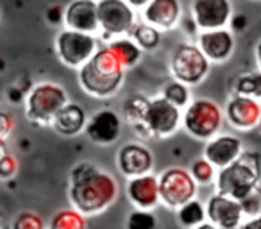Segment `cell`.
Listing matches in <instances>:
<instances>
[{"label":"cell","mask_w":261,"mask_h":229,"mask_svg":"<svg viewBox=\"0 0 261 229\" xmlns=\"http://www.w3.org/2000/svg\"><path fill=\"white\" fill-rule=\"evenodd\" d=\"M116 181L91 163H81L70 175V199L83 215L106 210L116 199Z\"/></svg>","instance_id":"cell-1"},{"label":"cell","mask_w":261,"mask_h":229,"mask_svg":"<svg viewBox=\"0 0 261 229\" xmlns=\"http://www.w3.org/2000/svg\"><path fill=\"white\" fill-rule=\"evenodd\" d=\"M123 70L125 66L106 45L104 48H98L95 52L90 61L81 66L79 83L83 90L93 97H109L122 86Z\"/></svg>","instance_id":"cell-2"},{"label":"cell","mask_w":261,"mask_h":229,"mask_svg":"<svg viewBox=\"0 0 261 229\" xmlns=\"http://www.w3.org/2000/svg\"><path fill=\"white\" fill-rule=\"evenodd\" d=\"M261 175L259 154L242 152L240 158L229 167L222 168L217 179L218 193H224L240 200L245 197L254 186H257Z\"/></svg>","instance_id":"cell-3"},{"label":"cell","mask_w":261,"mask_h":229,"mask_svg":"<svg viewBox=\"0 0 261 229\" xmlns=\"http://www.w3.org/2000/svg\"><path fill=\"white\" fill-rule=\"evenodd\" d=\"M68 104L66 91L52 83H41L27 95V117L36 124H52L59 111Z\"/></svg>","instance_id":"cell-4"},{"label":"cell","mask_w":261,"mask_h":229,"mask_svg":"<svg viewBox=\"0 0 261 229\" xmlns=\"http://www.w3.org/2000/svg\"><path fill=\"white\" fill-rule=\"evenodd\" d=\"M185 129L199 140H207L218 133L222 125V111L210 98H197L190 102L182 118Z\"/></svg>","instance_id":"cell-5"},{"label":"cell","mask_w":261,"mask_h":229,"mask_svg":"<svg viewBox=\"0 0 261 229\" xmlns=\"http://www.w3.org/2000/svg\"><path fill=\"white\" fill-rule=\"evenodd\" d=\"M170 68L177 81L185 84H197L210 72V59L199 45L181 43L172 54Z\"/></svg>","instance_id":"cell-6"},{"label":"cell","mask_w":261,"mask_h":229,"mask_svg":"<svg viewBox=\"0 0 261 229\" xmlns=\"http://www.w3.org/2000/svg\"><path fill=\"white\" fill-rule=\"evenodd\" d=\"M97 50V40L90 33L66 29L61 31L56 38V52H58L59 59L72 68L88 63Z\"/></svg>","instance_id":"cell-7"},{"label":"cell","mask_w":261,"mask_h":229,"mask_svg":"<svg viewBox=\"0 0 261 229\" xmlns=\"http://www.w3.org/2000/svg\"><path fill=\"white\" fill-rule=\"evenodd\" d=\"M192 172L182 168H168L160 179V195L167 206L181 208L195 197L197 185Z\"/></svg>","instance_id":"cell-8"},{"label":"cell","mask_w":261,"mask_h":229,"mask_svg":"<svg viewBox=\"0 0 261 229\" xmlns=\"http://www.w3.org/2000/svg\"><path fill=\"white\" fill-rule=\"evenodd\" d=\"M98 20L104 36H123L130 33L135 23V11L127 0H98Z\"/></svg>","instance_id":"cell-9"},{"label":"cell","mask_w":261,"mask_h":229,"mask_svg":"<svg viewBox=\"0 0 261 229\" xmlns=\"http://www.w3.org/2000/svg\"><path fill=\"white\" fill-rule=\"evenodd\" d=\"M179 106L172 104L168 98L156 97L150 100L149 109H147L143 125L147 128L150 136H168L174 135L181 122V111Z\"/></svg>","instance_id":"cell-10"},{"label":"cell","mask_w":261,"mask_h":229,"mask_svg":"<svg viewBox=\"0 0 261 229\" xmlns=\"http://www.w3.org/2000/svg\"><path fill=\"white\" fill-rule=\"evenodd\" d=\"M192 15L199 29H224L232 18L231 0H193Z\"/></svg>","instance_id":"cell-11"},{"label":"cell","mask_w":261,"mask_h":229,"mask_svg":"<svg viewBox=\"0 0 261 229\" xmlns=\"http://www.w3.org/2000/svg\"><path fill=\"white\" fill-rule=\"evenodd\" d=\"M227 120L234 129L240 131H252L261 124V104L257 98L234 95L227 104Z\"/></svg>","instance_id":"cell-12"},{"label":"cell","mask_w":261,"mask_h":229,"mask_svg":"<svg viewBox=\"0 0 261 229\" xmlns=\"http://www.w3.org/2000/svg\"><path fill=\"white\" fill-rule=\"evenodd\" d=\"M65 23L68 29L95 34L100 29L97 0H73L65 9Z\"/></svg>","instance_id":"cell-13"},{"label":"cell","mask_w":261,"mask_h":229,"mask_svg":"<svg viewBox=\"0 0 261 229\" xmlns=\"http://www.w3.org/2000/svg\"><path fill=\"white\" fill-rule=\"evenodd\" d=\"M206 211H207V218L220 229L238 227L243 215L240 200L232 199L229 195H224V193H218V195L211 197L210 202H207Z\"/></svg>","instance_id":"cell-14"},{"label":"cell","mask_w":261,"mask_h":229,"mask_svg":"<svg viewBox=\"0 0 261 229\" xmlns=\"http://www.w3.org/2000/svg\"><path fill=\"white\" fill-rule=\"evenodd\" d=\"M122 131V122L120 117L111 109H102L91 117V120L86 124V135L91 142L98 145H109L116 142Z\"/></svg>","instance_id":"cell-15"},{"label":"cell","mask_w":261,"mask_h":229,"mask_svg":"<svg viewBox=\"0 0 261 229\" xmlns=\"http://www.w3.org/2000/svg\"><path fill=\"white\" fill-rule=\"evenodd\" d=\"M199 47L210 61L222 63L231 58L232 50H234V38H232L231 31H227L225 27L204 31L199 34Z\"/></svg>","instance_id":"cell-16"},{"label":"cell","mask_w":261,"mask_h":229,"mask_svg":"<svg viewBox=\"0 0 261 229\" xmlns=\"http://www.w3.org/2000/svg\"><path fill=\"white\" fill-rule=\"evenodd\" d=\"M118 167L127 177L145 175L152 168V154L143 145L127 143L118 152Z\"/></svg>","instance_id":"cell-17"},{"label":"cell","mask_w":261,"mask_h":229,"mask_svg":"<svg viewBox=\"0 0 261 229\" xmlns=\"http://www.w3.org/2000/svg\"><path fill=\"white\" fill-rule=\"evenodd\" d=\"M143 18L160 31H170L181 20V4L179 0H152L143 9Z\"/></svg>","instance_id":"cell-18"},{"label":"cell","mask_w":261,"mask_h":229,"mask_svg":"<svg viewBox=\"0 0 261 229\" xmlns=\"http://www.w3.org/2000/svg\"><path fill=\"white\" fill-rule=\"evenodd\" d=\"M242 152V142L236 136H217V138L210 140L204 149L206 160L218 168H225L234 163Z\"/></svg>","instance_id":"cell-19"},{"label":"cell","mask_w":261,"mask_h":229,"mask_svg":"<svg viewBox=\"0 0 261 229\" xmlns=\"http://www.w3.org/2000/svg\"><path fill=\"white\" fill-rule=\"evenodd\" d=\"M127 195L140 210H150L158 204V199H161L160 181L147 174L130 177L127 183Z\"/></svg>","instance_id":"cell-20"},{"label":"cell","mask_w":261,"mask_h":229,"mask_svg":"<svg viewBox=\"0 0 261 229\" xmlns=\"http://www.w3.org/2000/svg\"><path fill=\"white\" fill-rule=\"evenodd\" d=\"M54 129L63 136H75L86 125V113L75 102H68L61 111L56 115L54 122H52Z\"/></svg>","instance_id":"cell-21"},{"label":"cell","mask_w":261,"mask_h":229,"mask_svg":"<svg viewBox=\"0 0 261 229\" xmlns=\"http://www.w3.org/2000/svg\"><path fill=\"white\" fill-rule=\"evenodd\" d=\"M108 47L115 52V56L125 68H133L140 61L143 52V48L133 38H116V40L109 41Z\"/></svg>","instance_id":"cell-22"},{"label":"cell","mask_w":261,"mask_h":229,"mask_svg":"<svg viewBox=\"0 0 261 229\" xmlns=\"http://www.w3.org/2000/svg\"><path fill=\"white\" fill-rule=\"evenodd\" d=\"M130 36H133V40H135L136 43L143 48V52L154 50L161 41V31L149 22H140L133 27Z\"/></svg>","instance_id":"cell-23"},{"label":"cell","mask_w":261,"mask_h":229,"mask_svg":"<svg viewBox=\"0 0 261 229\" xmlns=\"http://www.w3.org/2000/svg\"><path fill=\"white\" fill-rule=\"evenodd\" d=\"M149 104L150 100L143 97V95H133V97H129L125 100V104H123V117H125V120L130 125L143 124Z\"/></svg>","instance_id":"cell-24"},{"label":"cell","mask_w":261,"mask_h":229,"mask_svg":"<svg viewBox=\"0 0 261 229\" xmlns=\"http://www.w3.org/2000/svg\"><path fill=\"white\" fill-rule=\"evenodd\" d=\"M236 95L261 98V70L259 72H247L238 77L234 86Z\"/></svg>","instance_id":"cell-25"},{"label":"cell","mask_w":261,"mask_h":229,"mask_svg":"<svg viewBox=\"0 0 261 229\" xmlns=\"http://www.w3.org/2000/svg\"><path fill=\"white\" fill-rule=\"evenodd\" d=\"M50 229H86V220L77 210H63L54 215Z\"/></svg>","instance_id":"cell-26"},{"label":"cell","mask_w":261,"mask_h":229,"mask_svg":"<svg viewBox=\"0 0 261 229\" xmlns=\"http://www.w3.org/2000/svg\"><path fill=\"white\" fill-rule=\"evenodd\" d=\"M206 213L204 211L202 204L199 200H190L185 206L179 208V222H181L185 227H195V225L202 224L204 218H206Z\"/></svg>","instance_id":"cell-27"},{"label":"cell","mask_w":261,"mask_h":229,"mask_svg":"<svg viewBox=\"0 0 261 229\" xmlns=\"http://www.w3.org/2000/svg\"><path fill=\"white\" fill-rule=\"evenodd\" d=\"M163 97L168 98L172 104L179 106V108H185L186 104H190V90L188 84L181 83V81H172L165 86L163 90Z\"/></svg>","instance_id":"cell-28"},{"label":"cell","mask_w":261,"mask_h":229,"mask_svg":"<svg viewBox=\"0 0 261 229\" xmlns=\"http://www.w3.org/2000/svg\"><path fill=\"white\" fill-rule=\"evenodd\" d=\"M240 204H242L243 215L247 217H259L261 215V188L259 186H254L245 197L240 199Z\"/></svg>","instance_id":"cell-29"},{"label":"cell","mask_w":261,"mask_h":229,"mask_svg":"<svg viewBox=\"0 0 261 229\" xmlns=\"http://www.w3.org/2000/svg\"><path fill=\"white\" fill-rule=\"evenodd\" d=\"M127 229H156V218L147 210H136L127 218Z\"/></svg>","instance_id":"cell-30"},{"label":"cell","mask_w":261,"mask_h":229,"mask_svg":"<svg viewBox=\"0 0 261 229\" xmlns=\"http://www.w3.org/2000/svg\"><path fill=\"white\" fill-rule=\"evenodd\" d=\"M43 227H45L43 218L38 213H33V211H22L13 220L11 225V229H43Z\"/></svg>","instance_id":"cell-31"},{"label":"cell","mask_w":261,"mask_h":229,"mask_svg":"<svg viewBox=\"0 0 261 229\" xmlns=\"http://www.w3.org/2000/svg\"><path fill=\"white\" fill-rule=\"evenodd\" d=\"M213 167L215 165L211 163V161L207 160H199L195 161V163L192 165V175L195 177L197 183H200V185H206V183L213 181Z\"/></svg>","instance_id":"cell-32"},{"label":"cell","mask_w":261,"mask_h":229,"mask_svg":"<svg viewBox=\"0 0 261 229\" xmlns=\"http://www.w3.org/2000/svg\"><path fill=\"white\" fill-rule=\"evenodd\" d=\"M16 170H18L16 158H11L4 152V156H2V160H0V175H2L4 179H8V177H11V175H15Z\"/></svg>","instance_id":"cell-33"},{"label":"cell","mask_w":261,"mask_h":229,"mask_svg":"<svg viewBox=\"0 0 261 229\" xmlns=\"http://www.w3.org/2000/svg\"><path fill=\"white\" fill-rule=\"evenodd\" d=\"M11 128H15V120L9 117L8 113H2V115H0V131H2V140L11 133Z\"/></svg>","instance_id":"cell-34"},{"label":"cell","mask_w":261,"mask_h":229,"mask_svg":"<svg viewBox=\"0 0 261 229\" xmlns=\"http://www.w3.org/2000/svg\"><path fill=\"white\" fill-rule=\"evenodd\" d=\"M47 20L50 23H61L65 22V13L61 11L59 6H52V8L47 9Z\"/></svg>","instance_id":"cell-35"},{"label":"cell","mask_w":261,"mask_h":229,"mask_svg":"<svg viewBox=\"0 0 261 229\" xmlns=\"http://www.w3.org/2000/svg\"><path fill=\"white\" fill-rule=\"evenodd\" d=\"M229 26H231V29L234 31V33H242V31L247 27V16L245 15H232Z\"/></svg>","instance_id":"cell-36"},{"label":"cell","mask_w":261,"mask_h":229,"mask_svg":"<svg viewBox=\"0 0 261 229\" xmlns=\"http://www.w3.org/2000/svg\"><path fill=\"white\" fill-rule=\"evenodd\" d=\"M242 229H261V215L259 217H254L252 220H249L247 224H243Z\"/></svg>","instance_id":"cell-37"},{"label":"cell","mask_w":261,"mask_h":229,"mask_svg":"<svg viewBox=\"0 0 261 229\" xmlns=\"http://www.w3.org/2000/svg\"><path fill=\"white\" fill-rule=\"evenodd\" d=\"M127 2H129V4L133 6V8H138V9H145L147 6H149L150 2H152V0H127Z\"/></svg>","instance_id":"cell-38"},{"label":"cell","mask_w":261,"mask_h":229,"mask_svg":"<svg viewBox=\"0 0 261 229\" xmlns=\"http://www.w3.org/2000/svg\"><path fill=\"white\" fill-rule=\"evenodd\" d=\"M193 229H218V225H215L213 222H210V224H206V222H202V224L195 225Z\"/></svg>","instance_id":"cell-39"},{"label":"cell","mask_w":261,"mask_h":229,"mask_svg":"<svg viewBox=\"0 0 261 229\" xmlns=\"http://www.w3.org/2000/svg\"><path fill=\"white\" fill-rule=\"evenodd\" d=\"M256 54H257V65H259V70H261V41H259V45H257Z\"/></svg>","instance_id":"cell-40"},{"label":"cell","mask_w":261,"mask_h":229,"mask_svg":"<svg viewBox=\"0 0 261 229\" xmlns=\"http://www.w3.org/2000/svg\"><path fill=\"white\" fill-rule=\"evenodd\" d=\"M231 229H236V227H231Z\"/></svg>","instance_id":"cell-41"}]
</instances>
